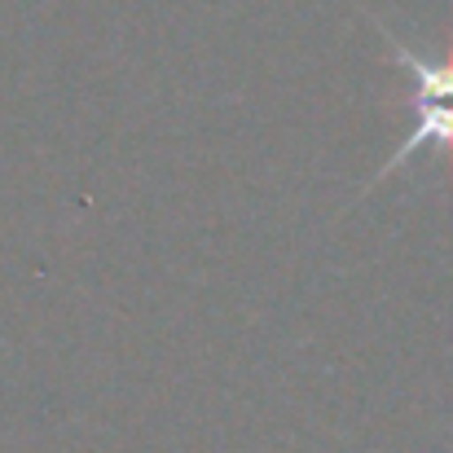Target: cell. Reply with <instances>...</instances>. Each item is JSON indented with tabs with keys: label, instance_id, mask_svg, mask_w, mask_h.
<instances>
[{
	"label": "cell",
	"instance_id": "cell-1",
	"mask_svg": "<svg viewBox=\"0 0 453 453\" xmlns=\"http://www.w3.org/2000/svg\"><path fill=\"white\" fill-rule=\"evenodd\" d=\"M374 22V31L392 44V58L401 62V71L414 80V115H418V124H414V133L401 142V150L388 158V167L374 176V180H383V176H392L405 158L414 150H423V146H441L445 154V163H449V176H453V35H449V49H445V58H418L414 49H405L379 18H370ZM370 180V185H374Z\"/></svg>",
	"mask_w": 453,
	"mask_h": 453
}]
</instances>
